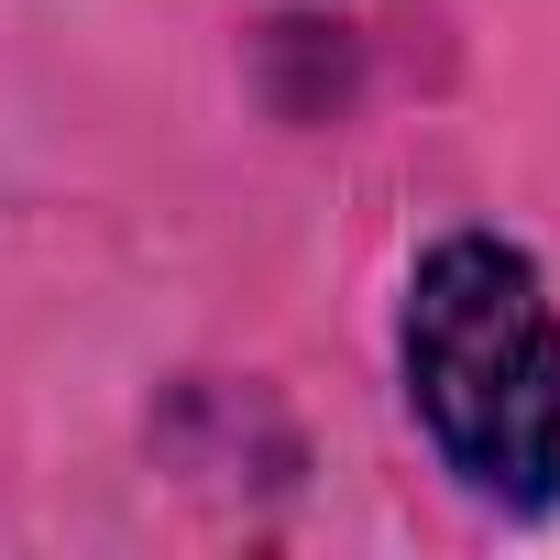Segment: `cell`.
I'll return each instance as SVG.
<instances>
[{
    "label": "cell",
    "mask_w": 560,
    "mask_h": 560,
    "mask_svg": "<svg viewBox=\"0 0 560 560\" xmlns=\"http://www.w3.org/2000/svg\"><path fill=\"white\" fill-rule=\"evenodd\" d=\"M407 407L483 505L560 494V308L516 242H440L407 275Z\"/></svg>",
    "instance_id": "obj_1"
}]
</instances>
